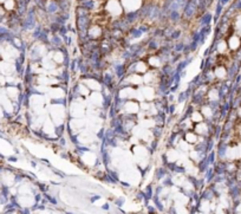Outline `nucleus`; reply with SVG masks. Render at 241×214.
I'll return each instance as SVG.
<instances>
[{
	"mask_svg": "<svg viewBox=\"0 0 241 214\" xmlns=\"http://www.w3.org/2000/svg\"><path fill=\"white\" fill-rule=\"evenodd\" d=\"M167 175H168V170H167V168H165V167H158L157 170H156V175H155V178H156V180L161 181V180H162V179H164Z\"/></svg>",
	"mask_w": 241,
	"mask_h": 214,
	"instance_id": "nucleus-1",
	"label": "nucleus"
},
{
	"mask_svg": "<svg viewBox=\"0 0 241 214\" xmlns=\"http://www.w3.org/2000/svg\"><path fill=\"white\" fill-rule=\"evenodd\" d=\"M102 153V162H103V165L105 166V167H108L109 166V163H110V161H111V156L109 155V152H108L107 149L105 150H103Z\"/></svg>",
	"mask_w": 241,
	"mask_h": 214,
	"instance_id": "nucleus-2",
	"label": "nucleus"
},
{
	"mask_svg": "<svg viewBox=\"0 0 241 214\" xmlns=\"http://www.w3.org/2000/svg\"><path fill=\"white\" fill-rule=\"evenodd\" d=\"M151 200H154V202H155V208H157L160 212H163V211H164V207H163V205H162V201L158 199V196L154 195Z\"/></svg>",
	"mask_w": 241,
	"mask_h": 214,
	"instance_id": "nucleus-3",
	"label": "nucleus"
},
{
	"mask_svg": "<svg viewBox=\"0 0 241 214\" xmlns=\"http://www.w3.org/2000/svg\"><path fill=\"white\" fill-rule=\"evenodd\" d=\"M162 186L163 187H171V186H174V182H173V180H171V175L168 173V175L164 178L163 180V182H162Z\"/></svg>",
	"mask_w": 241,
	"mask_h": 214,
	"instance_id": "nucleus-4",
	"label": "nucleus"
},
{
	"mask_svg": "<svg viewBox=\"0 0 241 214\" xmlns=\"http://www.w3.org/2000/svg\"><path fill=\"white\" fill-rule=\"evenodd\" d=\"M144 194H145V199H147V200H151V199H152L154 193H152V186H151V185H148L147 187H145Z\"/></svg>",
	"mask_w": 241,
	"mask_h": 214,
	"instance_id": "nucleus-5",
	"label": "nucleus"
},
{
	"mask_svg": "<svg viewBox=\"0 0 241 214\" xmlns=\"http://www.w3.org/2000/svg\"><path fill=\"white\" fill-rule=\"evenodd\" d=\"M43 194H44V198L47 200V202L52 204V205H57V204H58V202H57V199L53 198L52 195H50V194H47V193H43Z\"/></svg>",
	"mask_w": 241,
	"mask_h": 214,
	"instance_id": "nucleus-6",
	"label": "nucleus"
},
{
	"mask_svg": "<svg viewBox=\"0 0 241 214\" xmlns=\"http://www.w3.org/2000/svg\"><path fill=\"white\" fill-rule=\"evenodd\" d=\"M173 173H177V174H184L186 173V168L184 167H181V166L179 165H176V167H175V169Z\"/></svg>",
	"mask_w": 241,
	"mask_h": 214,
	"instance_id": "nucleus-7",
	"label": "nucleus"
},
{
	"mask_svg": "<svg viewBox=\"0 0 241 214\" xmlns=\"http://www.w3.org/2000/svg\"><path fill=\"white\" fill-rule=\"evenodd\" d=\"M201 198L202 199H206V200H210L212 199V196H213V194H212V192L210 191H205L203 192V194H201Z\"/></svg>",
	"mask_w": 241,
	"mask_h": 214,
	"instance_id": "nucleus-8",
	"label": "nucleus"
},
{
	"mask_svg": "<svg viewBox=\"0 0 241 214\" xmlns=\"http://www.w3.org/2000/svg\"><path fill=\"white\" fill-rule=\"evenodd\" d=\"M124 198H118V199H116V201H115V204H116L117 207H122V206L124 205Z\"/></svg>",
	"mask_w": 241,
	"mask_h": 214,
	"instance_id": "nucleus-9",
	"label": "nucleus"
},
{
	"mask_svg": "<svg viewBox=\"0 0 241 214\" xmlns=\"http://www.w3.org/2000/svg\"><path fill=\"white\" fill-rule=\"evenodd\" d=\"M147 210H148V213L149 214H156V208L152 207V206H147Z\"/></svg>",
	"mask_w": 241,
	"mask_h": 214,
	"instance_id": "nucleus-10",
	"label": "nucleus"
},
{
	"mask_svg": "<svg viewBox=\"0 0 241 214\" xmlns=\"http://www.w3.org/2000/svg\"><path fill=\"white\" fill-rule=\"evenodd\" d=\"M37 186L40 188L41 193H46V192H47V187H46L45 185H43V183H37Z\"/></svg>",
	"mask_w": 241,
	"mask_h": 214,
	"instance_id": "nucleus-11",
	"label": "nucleus"
},
{
	"mask_svg": "<svg viewBox=\"0 0 241 214\" xmlns=\"http://www.w3.org/2000/svg\"><path fill=\"white\" fill-rule=\"evenodd\" d=\"M163 188H164V187H163L162 185H160V186H158V187L156 188V192H155V195L160 196L161 194H162V191H163Z\"/></svg>",
	"mask_w": 241,
	"mask_h": 214,
	"instance_id": "nucleus-12",
	"label": "nucleus"
},
{
	"mask_svg": "<svg viewBox=\"0 0 241 214\" xmlns=\"http://www.w3.org/2000/svg\"><path fill=\"white\" fill-rule=\"evenodd\" d=\"M52 172H53V173H57V175L62 176V178H65V176H66V175L63 173V172H60V170H58V169H56V168H52Z\"/></svg>",
	"mask_w": 241,
	"mask_h": 214,
	"instance_id": "nucleus-13",
	"label": "nucleus"
},
{
	"mask_svg": "<svg viewBox=\"0 0 241 214\" xmlns=\"http://www.w3.org/2000/svg\"><path fill=\"white\" fill-rule=\"evenodd\" d=\"M175 108H176V107H175V104H171V105H169V114H170V115H173V114L175 112V110H176Z\"/></svg>",
	"mask_w": 241,
	"mask_h": 214,
	"instance_id": "nucleus-14",
	"label": "nucleus"
},
{
	"mask_svg": "<svg viewBox=\"0 0 241 214\" xmlns=\"http://www.w3.org/2000/svg\"><path fill=\"white\" fill-rule=\"evenodd\" d=\"M212 178H213V170L209 169L208 172H207V181H209Z\"/></svg>",
	"mask_w": 241,
	"mask_h": 214,
	"instance_id": "nucleus-15",
	"label": "nucleus"
},
{
	"mask_svg": "<svg viewBox=\"0 0 241 214\" xmlns=\"http://www.w3.org/2000/svg\"><path fill=\"white\" fill-rule=\"evenodd\" d=\"M120 186H123L124 188H130L131 186H130V183H128V182H125V181H120Z\"/></svg>",
	"mask_w": 241,
	"mask_h": 214,
	"instance_id": "nucleus-16",
	"label": "nucleus"
},
{
	"mask_svg": "<svg viewBox=\"0 0 241 214\" xmlns=\"http://www.w3.org/2000/svg\"><path fill=\"white\" fill-rule=\"evenodd\" d=\"M99 199H101V195H95V196H92V198L90 199V201H91V202H95V201L99 200Z\"/></svg>",
	"mask_w": 241,
	"mask_h": 214,
	"instance_id": "nucleus-17",
	"label": "nucleus"
},
{
	"mask_svg": "<svg viewBox=\"0 0 241 214\" xmlns=\"http://www.w3.org/2000/svg\"><path fill=\"white\" fill-rule=\"evenodd\" d=\"M168 214H177L176 211H175V207H170L169 211H168Z\"/></svg>",
	"mask_w": 241,
	"mask_h": 214,
	"instance_id": "nucleus-18",
	"label": "nucleus"
},
{
	"mask_svg": "<svg viewBox=\"0 0 241 214\" xmlns=\"http://www.w3.org/2000/svg\"><path fill=\"white\" fill-rule=\"evenodd\" d=\"M39 201H41V194L37 193V195H36V202H39Z\"/></svg>",
	"mask_w": 241,
	"mask_h": 214,
	"instance_id": "nucleus-19",
	"label": "nucleus"
},
{
	"mask_svg": "<svg viewBox=\"0 0 241 214\" xmlns=\"http://www.w3.org/2000/svg\"><path fill=\"white\" fill-rule=\"evenodd\" d=\"M22 214H31V210H28V208H24V210H22Z\"/></svg>",
	"mask_w": 241,
	"mask_h": 214,
	"instance_id": "nucleus-20",
	"label": "nucleus"
},
{
	"mask_svg": "<svg viewBox=\"0 0 241 214\" xmlns=\"http://www.w3.org/2000/svg\"><path fill=\"white\" fill-rule=\"evenodd\" d=\"M102 210H105V211H109V204H104L102 206Z\"/></svg>",
	"mask_w": 241,
	"mask_h": 214,
	"instance_id": "nucleus-21",
	"label": "nucleus"
},
{
	"mask_svg": "<svg viewBox=\"0 0 241 214\" xmlns=\"http://www.w3.org/2000/svg\"><path fill=\"white\" fill-rule=\"evenodd\" d=\"M65 214H75V213H71V212H65Z\"/></svg>",
	"mask_w": 241,
	"mask_h": 214,
	"instance_id": "nucleus-22",
	"label": "nucleus"
}]
</instances>
